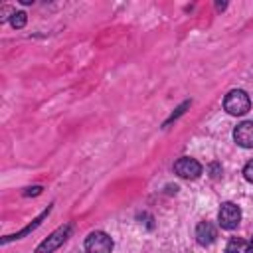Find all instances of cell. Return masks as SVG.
<instances>
[{"mask_svg":"<svg viewBox=\"0 0 253 253\" xmlns=\"http://www.w3.org/2000/svg\"><path fill=\"white\" fill-rule=\"evenodd\" d=\"M223 107H225V111L229 115L239 117V115H245L251 109V99H249V95L243 89H233V91H229L225 95Z\"/></svg>","mask_w":253,"mask_h":253,"instance_id":"cell-1","label":"cell"},{"mask_svg":"<svg viewBox=\"0 0 253 253\" xmlns=\"http://www.w3.org/2000/svg\"><path fill=\"white\" fill-rule=\"evenodd\" d=\"M71 231H73V225H71V223H65V225L57 227L53 233H49L47 239H43V241L36 247L34 253H53L55 249H59V247L67 241V237L71 235Z\"/></svg>","mask_w":253,"mask_h":253,"instance_id":"cell-2","label":"cell"},{"mask_svg":"<svg viewBox=\"0 0 253 253\" xmlns=\"http://www.w3.org/2000/svg\"><path fill=\"white\" fill-rule=\"evenodd\" d=\"M217 219H219V225L223 229H235L239 225V221H241V210H239V206H235L233 202L221 204L219 213H217Z\"/></svg>","mask_w":253,"mask_h":253,"instance_id":"cell-3","label":"cell"},{"mask_svg":"<svg viewBox=\"0 0 253 253\" xmlns=\"http://www.w3.org/2000/svg\"><path fill=\"white\" fill-rule=\"evenodd\" d=\"M113 239L105 231H93L85 239V251L87 253H111Z\"/></svg>","mask_w":253,"mask_h":253,"instance_id":"cell-4","label":"cell"},{"mask_svg":"<svg viewBox=\"0 0 253 253\" xmlns=\"http://www.w3.org/2000/svg\"><path fill=\"white\" fill-rule=\"evenodd\" d=\"M174 172L180 176V178H186V180H196L200 174H202V164L190 156H182L176 160L174 164Z\"/></svg>","mask_w":253,"mask_h":253,"instance_id":"cell-5","label":"cell"},{"mask_svg":"<svg viewBox=\"0 0 253 253\" xmlns=\"http://www.w3.org/2000/svg\"><path fill=\"white\" fill-rule=\"evenodd\" d=\"M233 138L243 148H253V121H243L235 126Z\"/></svg>","mask_w":253,"mask_h":253,"instance_id":"cell-6","label":"cell"},{"mask_svg":"<svg viewBox=\"0 0 253 253\" xmlns=\"http://www.w3.org/2000/svg\"><path fill=\"white\" fill-rule=\"evenodd\" d=\"M215 237H217V229H215L213 223H210V221H200L198 223V227H196V241L200 245H204V247L211 245L215 241Z\"/></svg>","mask_w":253,"mask_h":253,"instance_id":"cell-7","label":"cell"},{"mask_svg":"<svg viewBox=\"0 0 253 253\" xmlns=\"http://www.w3.org/2000/svg\"><path fill=\"white\" fill-rule=\"evenodd\" d=\"M49 211H51V206H47V210H45V211H42V213H40V215H38V217L34 219V223H30L28 227H24V229H22L20 233H14V235H8V237H4V239H2V243L6 245V243H10L12 239H22V237H24L26 233H30V231H34L36 227H40V223H42V219H45V217L49 215Z\"/></svg>","mask_w":253,"mask_h":253,"instance_id":"cell-8","label":"cell"},{"mask_svg":"<svg viewBox=\"0 0 253 253\" xmlns=\"http://www.w3.org/2000/svg\"><path fill=\"white\" fill-rule=\"evenodd\" d=\"M225 253H251L249 243L241 237H231L225 245Z\"/></svg>","mask_w":253,"mask_h":253,"instance_id":"cell-9","label":"cell"},{"mask_svg":"<svg viewBox=\"0 0 253 253\" xmlns=\"http://www.w3.org/2000/svg\"><path fill=\"white\" fill-rule=\"evenodd\" d=\"M10 24H12L16 30L24 28V26H26V14H24V12H14V14L10 16Z\"/></svg>","mask_w":253,"mask_h":253,"instance_id":"cell-10","label":"cell"},{"mask_svg":"<svg viewBox=\"0 0 253 253\" xmlns=\"http://www.w3.org/2000/svg\"><path fill=\"white\" fill-rule=\"evenodd\" d=\"M243 176H245L247 182L253 184V160H249V162L245 164V168H243Z\"/></svg>","mask_w":253,"mask_h":253,"instance_id":"cell-11","label":"cell"},{"mask_svg":"<svg viewBox=\"0 0 253 253\" xmlns=\"http://www.w3.org/2000/svg\"><path fill=\"white\" fill-rule=\"evenodd\" d=\"M42 192V186H34V188H30L28 192H26V196H30V194H40Z\"/></svg>","mask_w":253,"mask_h":253,"instance_id":"cell-12","label":"cell"},{"mask_svg":"<svg viewBox=\"0 0 253 253\" xmlns=\"http://www.w3.org/2000/svg\"><path fill=\"white\" fill-rule=\"evenodd\" d=\"M249 249H251V253H253V237H251V241H249Z\"/></svg>","mask_w":253,"mask_h":253,"instance_id":"cell-13","label":"cell"}]
</instances>
